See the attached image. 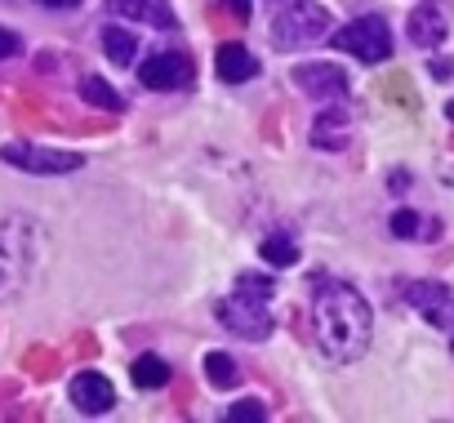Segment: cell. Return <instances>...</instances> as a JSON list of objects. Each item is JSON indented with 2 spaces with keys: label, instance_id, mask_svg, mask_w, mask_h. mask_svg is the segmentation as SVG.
I'll list each match as a JSON object with an SVG mask.
<instances>
[{
  "label": "cell",
  "instance_id": "cell-2",
  "mask_svg": "<svg viewBox=\"0 0 454 423\" xmlns=\"http://www.w3.org/2000/svg\"><path fill=\"white\" fill-rule=\"evenodd\" d=\"M330 32V14L317 0H290L272 14V45L277 50H303Z\"/></svg>",
  "mask_w": 454,
  "mask_h": 423
},
{
  "label": "cell",
  "instance_id": "cell-17",
  "mask_svg": "<svg viewBox=\"0 0 454 423\" xmlns=\"http://www.w3.org/2000/svg\"><path fill=\"white\" fill-rule=\"evenodd\" d=\"M379 94H383L387 103H396L401 112H410V116L419 112V94H414V85H410V76H405V72L383 76V81H379Z\"/></svg>",
  "mask_w": 454,
  "mask_h": 423
},
{
  "label": "cell",
  "instance_id": "cell-10",
  "mask_svg": "<svg viewBox=\"0 0 454 423\" xmlns=\"http://www.w3.org/2000/svg\"><path fill=\"white\" fill-rule=\"evenodd\" d=\"M72 401H76V410H85V414H107V410L116 405V388H112V379H103L98 370H81V374L72 379Z\"/></svg>",
  "mask_w": 454,
  "mask_h": 423
},
{
  "label": "cell",
  "instance_id": "cell-29",
  "mask_svg": "<svg viewBox=\"0 0 454 423\" xmlns=\"http://www.w3.org/2000/svg\"><path fill=\"white\" fill-rule=\"evenodd\" d=\"M445 112H450V121H454V98H450V107H445Z\"/></svg>",
  "mask_w": 454,
  "mask_h": 423
},
{
  "label": "cell",
  "instance_id": "cell-3",
  "mask_svg": "<svg viewBox=\"0 0 454 423\" xmlns=\"http://www.w3.org/2000/svg\"><path fill=\"white\" fill-rule=\"evenodd\" d=\"M214 317L223 330H232L237 339H250V343H263L272 334V312H268V299H254V294H232V299H218L214 303Z\"/></svg>",
  "mask_w": 454,
  "mask_h": 423
},
{
  "label": "cell",
  "instance_id": "cell-18",
  "mask_svg": "<svg viewBox=\"0 0 454 423\" xmlns=\"http://www.w3.org/2000/svg\"><path fill=\"white\" fill-rule=\"evenodd\" d=\"M205 379L214 388H237L241 383V365L227 356V352H205Z\"/></svg>",
  "mask_w": 454,
  "mask_h": 423
},
{
  "label": "cell",
  "instance_id": "cell-26",
  "mask_svg": "<svg viewBox=\"0 0 454 423\" xmlns=\"http://www.w3.org/2000/svg\"><path fill=\"white\" fill-rule=\"evenodd\" d=\"M387 187H392V192H405V187H410V169H392V174H387Z\"/></svg>",
  "mask_w": 454,
  "mask_h": 423
},
{
  "label": "cell",
  "instance_id": "cell-8",
  "mask_svg": "<svg viewBox=\"0 0 454 423\" xmlns=\"http://www.w3.org/2000/svg\"><path fill=\"white\" fill-rule=\"evenodd\" d=\"M138 81H143L147 90H187V85H192V63H187V54L165 50V54H152V59L138 67Z\"/></svg>",
  "mask_w": 454,
  "mask_h": 423
},
{
  "label": "cell",
  "instance_id": "cell-28",
  "mask_svg": "<svg viewBox=\"0 0 454 423\" xmlns=\"http://www.w3.org/2000/svg\"><path fill=\"white\" fill-rule=\"evenodd\" d=\"M268 5H272V10H281V5H290V0H268Z\"/></svg>",
  "mask_w": 454,
  "mask_h": 423
},
{
  "label": "cell",
  "instance_id": "cell-30",
  "mask_svg": "<svg viewBox=\"0 0 454 423\" xmlns=\"http://www.w3.org/2000/svg\"><path fill=\"white\" fill-rule=\"evenodd\" d=\"M450 356H454V330H450Z\"/></svg>",
  "mask_w": 454,
  "mask_h": 423
},
{
  "label": "cell",
  "instance_id": "cell-6",
  "mask_svg": "<svg viewBox=\"0 0 454 423\" xmlns=\"http://www.w3.org/2000/svg\"><path fill=\"white\" fill-rule=\"evenodd\" d=\"M0 161L5 165H19L27 174H72L85 165L81 152H59V147H36V143H10L0 147Z\"/></svg>",
  "mask_w": 454,
  "mask_h": 423
},
{
  "label": "cell",
  "instance_id": "cell-21",
  "mask_svg": "<svg viewBox=\"0 0 454 423\" xmlns=\"http://www.w3.org/2000/svg\"><path fill=\"white\" fill-rule=\"evenodd\" d=\"M259 250H263V259L277 263V268H294V263H299V246H294L290 237H268Z\"/></svg>",
  "mask_w": 454,
  "mask_h": 423
},
{
  "label": "cell",
  "instance_id": "cell-11",
  "mask_svg": "<svg viewBox=\"0 0 454 423\" xmlns=\"http://www.w3.org/2000/svg\"><path fill=\"white\" fill-rule=\"evenodd\" d=\"M348 134H352V116H348L343 103L317 112V121H312V147H321V152H343V147H348Z\"/></svg>",
  "mask_w": 454,
  "mask_h": 423
},
{
  "label": "cell",
  "instance_id": "cell-20",
  "mask_svg": "<svg viewBox=\"0 0 454 423\" xmlns=\"http://www.w3.org/2000/svg\"><path fill=\"white\" fill-rule=\"evenodd\" d=\"M81 98L94 103V107H103V112H121V107H125L121 94H116L103 76H81Z\"/></svg>",
  "mask_w": 454,
  "mask_h": 423
},
{
  "label": "cell",
  "instance_id": "cell-19",
  "mask_svg": "<svg viewBox=\"0 0 454 423\" xmlns=\"http://www.w3.org/2000/svg\"><path fill=\"white\" fill-rule=\"evenodd\" d=\"M129 374H134L138 388H165V383H169V361H160L156 352H143Z\"/></svg>",
  "mask_w": 454,
  "mask_h": 423
},
{
  "label": "cell",
  "instance_id": "cell-1",
  "mask_svg": "<svg viewBox=\"0 0 454 423\" xmlns=\"http://www.w3.org/2000/svg\"><path fill=\"white\" fill-rule=\"evenodd\" d=\"M312 325H317V348L339 365L361 361L370 348V303L348 281L330 277L312 281Z\"/></svg>",
  "mask_w": 454,
  "mask_h": 423
},
{
  "label": "cell",
  "instance_id": "cell-25",
  "mask_svg": "<svg viewBox=\"0 0 454 423\" xmlns=\"http://www.w3.org/2000/svg\"><path fill=\"white\" fill-rule=\"evenodd\" d=\"M19 50H23V41H19L10 27H0V59H14Z\"/></svg>",
  "mask_w": 454,
  "mask_h": 423
},
{
  "label": "cell",
  "instance_id": "cell-5",
  "mask_svg": "<svg viewBox=\"0 0 454 423\" xmlns=\"http://www.w3.org/2000/svg\"><path fill=\"white\" fill-rule=\"evenodd\" d=\"M330 45L352 54V59H361V63H383L392 54V27H387V19L365 14V19H352L348 27H339Z\"/></svg>",
  "mask_w": 454,
  "mask_h": 423
},
{
  "label": "cell",
  "instance_id": "cell-27",
  "mask_svg": "<svg viewBox=\"0 0 454 423\" xmlns=\"http://www.w3.org/2000/svg\"><path fill=\"white\" fill-rule=\"evenodd\" d=\"M36 5H50V10H76L81 0H36Z\"/></svg>",
  "mask_w": 454,
  "mask_h": 423
},
{
  "label": "cell",
  "instance_id": "cell-12",
  "mask_svg": "<svg viewBox=\"0 0 454 423\" xmlns=\"http://www.w3.org/2000/svg\"><path fill=\"white\" fill-rule=\"evenodd\" d=\"M405 32H410V41H414L419 50H436V45L445 41V10L436 5V0H423V5L410 14Z\"/></svg>",
  "mask_w": 454,
  "mask_h": 423
},
{
  "label": "cell",
  "instance_id": "cell-14",
  "mask_svg": "<svg viewBox=\"0 0 454 423\" xmlns=\"http://www.w3.org/2000/svg\"><path fill=\"white\" fill-rule=\"evenodd\" d=\"M107 5L121 14V19H134V23H147V27H174V5L169 0H107Z\"/></svg>",
  "mask_w": 454,
  "mask_h": 423
},
{
  "label": "cell",
  "instance_id": "cell-16",
  "mask_svg": "<svg viewBox=\"0 0 454 423\" xmlns=\"http://www.w3.org/2000/svg\"><path fill=\"white\" fill-rule=\"evenodd\" d=\"M103 54H107L116 67H129V63L138 59L134 32H125V27H103Z\"/></svg>",
  "mask_w": 454,
  "mask_h": 423
},
{
  "label": "cell",
  "instance_id": "cell-4",
  "mask_svg": "<svg viewBox=\"0 0 454 423\" xmlns=\"http://www.w3.org/2000/svg\"><path fill=\"white\" fill-rule=\"evenodd\" d=\"M32 268V223L10 219L0 228V299H14Z\"/></svg>",
  "mask_w": 454,
  "mask_h": 423
},
{
  "label": "cell",
  "instance_id": "cell-24",
  "mask_svg": "<svg viewBox=\"0 0 454 423\" xmlns=\"http://www.w3.org/2000/svg\"><path fill=\"white\" fill-rule=\"evenodd\" d=\"M227 419H237V423L250 419V423H259V419H268V405H263V401H237L232 410H227Z\"/></svg>",
  "mask_w": 454,
  "mask_h": 423
},
{
  "label": "cell",
  "instance_id": "cell-13",
  "mask_svg": "<svg viewBox=\"0 0 454 423\" xmlns=\"http://www.w3.org/2000/svg\"><path fill=\"white\" fill-rule=\"evenodd\" d=\"M214 67H218V76H223L227 85H241V81H254V76H259V59H254L246 45H237V41H223V45H218Z\"/></svg>",
  "mask_w": 454,
  "mask_h": 423
},
{
  "label": "cell",
  "instance_id": "cell-7",
  "mask_svg": "<svg viewBox=\"0 0 454 423\" xmlns=\"http://www.w3.org/2000/svg\"><path fill=\"white\" fill-rule=\"evenodd\" d=\"M405 299H410V308H414L427 325L454 330V290H450V286H441V281H414V286L405 290Z\"/></svg>",
  "mask_w": 454,
  "mask_h": 423
},
{
  "label": "cell",
  "instance_id": "cell-15",
  "mask_svg": "<svg viewBox=\"0 0 454 423\" xmlns=\"http://www.w3.org/2000/svg\"><path fill=\"white\" fill-rule=\"evenodd\" d=\"M387 228H392V237H401V241H419V237L436 241V237H441V223H436V219L423 223V215H414V209H396Z\"/></svg>",
  "mask_w": 454,
  "mask_h": 423
},
{
  "label": "cell",
  "instance_id": "cell-22",
  "mask_svg": "<svg viewBox=\"0 0 454 423\" xmlns=\"http://www.w3.org/2000/svg\"><path fill=\"white\" fill-rule=\"evenodd\" d=\"M237 290H241V294H254V299H268V303H272V294H277V281H272V277H254V272H246V277L237 281Z\"/></svg>",
  "mask_w": 454,
  "mask_h": 423
},
{
  "label": "cell",
  "instance_id": "cell-9",
  "mask_svg": "<svg viewBox=\"0 0 454 423\" xmlns=\"http://www.w3.org/2000/svg\"><path fill=\"white\" fill-rule=\"evenodd\" d=\"M294 85L312 98H348V72L339 63H299Z\"/></svg>",
  "mask_w": 454,
  "mask_h": 423
},
{
  "label": "cell",
  "instance_id": "cell-23",
  "mask_svg": "<svg viewBox=\"0 0 454 423\" xmlns=\"http://www.w3.org/2000/svg\"><path fill=\"white\" fill-rule=\"evenodd\" d=\"M214 5H218V10L227 14V19H232L237 27H241V23H250V10H254V0H214Z\"/></svg>",
  "mask_w": 454,
  "mask_h": 423
}]
</instances>
